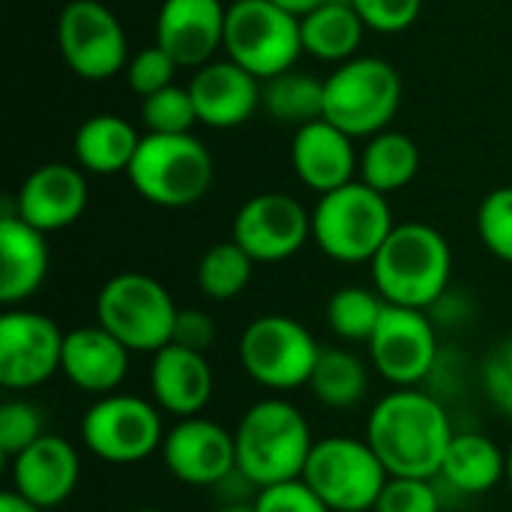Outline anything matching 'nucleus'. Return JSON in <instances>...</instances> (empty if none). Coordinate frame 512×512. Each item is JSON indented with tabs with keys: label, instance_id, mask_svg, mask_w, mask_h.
<instances>
[{
	"label": "nucleus",
	"instance_id": "nucleus-41",
	"mask_svg": "<svg viewBox=\"0 0 512 512\" xmlns=\"http://www.w3.org/2000/svg\"><path fill=\"white\" fill-rule=\"evenodd\" d=\"M174 345L207 354V348L216 342V321L204 309H180L174 324Z\"/></svg>",
	"mask_w": 512,
	"mask_h": 512
},
{
	"label": "nucleus",
	"instance_id": "nucleus-31",
	"mask_svg": "<svg viewBox=\"0 0 512 512\" xmlns=\"http://www.w3.org/2000/svg\"><path fill=\"white\" fill-rule=\"evenodd\" d=\"M252 267L255 261L234 240L216 243L198 261V288L204 297L216 303H228L246 291L252 279Z\"/></svg>",
	"mask_w": 512,
	"mask_h": 512
},
{
	"label": "nucleus",
	"instance_id": "nucleus-20",
	"mask_svg": "<svg viewBox=\"0 0 512 512\" xmlns=\"http://www.w3.org/2000/svg\"><path fill=\"white\" fill-rule=\"evenodd\" d=\"M261 81L234 60H210L195 69L189 93L198 111V123L210 129H234L246 123L261 105Z\"/></svg>",
	"mask_w": 512,
	"mask_h": 512
},
{
	"label": "nucleus",
	"instance_id": "nucleus-25",
	"mask_svg": "<svg viewBox=\"0 0 512 512\" xmlns=\"http://www.w3.org/2000/svg\"><path fill=\"white\" fill-rule=\"evenodd\" d=\"M438 480L459 495H486L507 480V453L480 432H456Z\"/></svg>",
	"mask_w": 512,
	"mask_h": 512
},
{
	"label": "nucleus",
	"instance_id": "nucleus-42",
	"mask_svg": "<svg viewBox=\"0 0 512 512\" xmlns=\"http://www.w3.org/2000/svg\"><path fill=\"white\" fill-rule=\"evenodd\" d=\"M273 3L282 6L285 12H291L294 18H306V15H312L315 9H321V6H327L333 0H273Z\"/></svg>",
	"mask_w": 512,
	"mask_h": 512
},
{
	"label": "nucleus",
	"instance_id": "nucleus-33",
	"mask_svg": "<svg viewBox=\"0 0 512 512\" xmlns=\"http://www.w3.org/2000/svg\"><path fill=\"white\" fill-rule=\"evenodd\" d=\"M141 123L147 126V135H192V126L198 123V111L189 87L171 84L141 99Z\"/></svg>",
	"mask_w": 512,
	"mask_h": 512
},
{
	"label": "nucleus",
	"instance_id": "nucleus-26",
	"mask_svg": "<svg viewBox=\"0 0 512 512\" xmlns=\"http://www.w3.org/2000/svg\"><path fill=\"white\" fill-rule=\"evenodd\" d=\"M138 144H141V135L135 132L132 123H126L117 114H93L78 126L72 150L84 171L111 177V174L129 171L138 153Z\"/></svg>",
	"mask_w": 512,
	"mask_h": 512
},
{
	"label": "nucleus",
	"instance_id": "nucleus-40",
	"mask_svg": "<svg viewBox=\"0 0 512 512\" xmlns=\"http://www.w3.org/2000/svg\"><path fill=\"white\" fill-rule=\"evenodd\" d=\"M483 390L501 414L512 417V339L489 351L483 363Z\"/></svg>",
	"mask_w": 512,
	"mask_h": 512
},
{
	"label": "nucleus",
	"instance_id": "nucleus-7",
	"mask_svg": "<svg viewBox=\"0 0 512 512\" xmlns=\"http://www.w3.org/2000/svg\"><path fill=\"white\" fill-rule=\"evenodd\" d=\"M177 306L168 288L147 273H117L96 297V324L132 354H156L174 339Z\"/></svg>",
	"mask_w": 512,
	"mask_h": 512
},
{
	"label": "nucleus",
	"instance_id": "nucleus-28",
	"mask_svg": "<svg viewBox=\"0 0 512 512\" xmlns=\"http://www.w3.org/2000/svg\"><path fill=\"white\" fill-rule=\"evenodd\" d=\"M420 171V150L411 135L387 129L366 141L360 153V180L381 195L405 189Z\"/></svg>",
	"mask_w": 512,
	"mask_h": 512
},
{
	"label": "nucleus",
	"instance_id": "nucleus-18",
	"mask_svg": "<svg viewBox=\"0 0 512 512\" xmlns=\"http://www.w3.org/2000/svg\"><path fill=\"white\" fill-rule=\"evenodd\" d=\"M87 180L75 165L48 162L30 171L6 210L33 225L42 234L63 231L75 225L87 207Z\"/></svg>",
	"mask_w": 512,
	"mask_h": 512
},
{
	"label": "nucleus",
	"instance_id": "nucleus-29",
	"mask_svg": "<svg viewBox=\"0 0 512 512\" xmlns=\"http://www.w3.org/2000/svg\"><path fill=\"white\" fill-rule=\"evenodd\" d=\"M261 105L276 123L285 126H309L324 117V81L306 75V72H282L276 78H267L261 87Z\"/></svg>",
	"mask_w": 512,
	"mask_h": 512
},
{
	"label": "nucleus",
	"instance_id": "nucleus-15",
	"mask_svg": "<svg viewBox=\"0 0 512 512\" xmlns=\"http://www.w3.org/2000/svg\"><path fill=\"white\" fill-rule=\"evenodd\" d=\"M63 339L54 318L33 309H6L0 315V387L33 390L60 372Z\"/></svg>",
	"mask_w": 512,
	"mask_h": 512
},
{
	"label": "nucleus",
	"instance_id": "nucleus-38",
	"mask_svg": "<svg viewBox=\"0 0 512 512\" xmlns=\"http://www.w3.org/2000/svg\"><path fill=\"white\" fill-rule=\"evenodd\" d=\"M357 15L363 18L366 30L375 33H405L423 9V0H351Z\"/></svg>",
	"mask_w": 512,
	"mask_h": 512
},
{
	"label": "nucleus",
	"instance_id": "nucleus-3",
	"mask_svg": "<svg viewBox=\"0 0 512 512\" xmlns=\"http://www.w3.org/2000/svg\"><path fill=\"white\" fill-rule=\"evenodd\" d=\"M237 471L258 489L300 480L315 438L309 420L288 399L255 402L234 429Z\"/></svg>",
	"mask_w": 512,
	"mask_h": 512
},
{
	"label": "nucleus",
	"instance_id": "nucleus-37",
	"mask_svg": "<svg viewBox=\"0 0 512 512\" xmlns=\"http://www.w3.org/2000/svg\"><path fill=\"white\" fill-rule=\"evenodd\" d=\"M177 63L171 60V54H165L159 45H150L144 51H138L129 63H126V84L135 96L147 99L165 87L174 84L177 75Z\"/></svg>",
	"mask_w": 512,
	"mask_h": 512
},
{
	"label": "nucleus",
	"instance_id": "nucleus-2",
	"mask_svg": "<svg viewBox=\"0 0 512 512\" xmlns=\"http://www.w3.org/2000/svg\"><path fill=\"white\" fill-rule=\"evenodd\" d=\"M453 276V249L447 237L426 222L396 225L381 252L372 258L375 291L390 306L420 309L435 306Z\"/></svg>",
	"mask_w": 512,
	"mask_h": 512
},
{
	"label": "nucleus",
	"instance_id": "nucleus-19",
	"mask_svg": "<svg viewBox=\"0 0 512 512\" xmlns=\"http://www.w3.org/2000/svg\"><path fill=\"white\" fill-rule=\"evenodd\" d=\"M81 477L78 450L60 435H42L33 447L9 459L12 492L39 510H54L72 498Z\"/></svg>",
	"mask_w": 512,
	"mask_h": 512
},
{
	"label": "nucleus",
	"instance_id": "nucleus-43",
	"mask_svg": "<svg viewBox=\"0 0 512 512\" xmlns=\"http://www.w3.org/2000/svg\"><path fill=\"white\" fill-rule=\"evenodd\" d=\"M0 512H42V510H39V507H33L30 501H24L18 492H12V489H9V492H3V495H0Z\"/></svg>",
	"mask_w": 512,
	"mask_h": 512
},
{
	"label": "nucleus",
	"instance_id": "nucleus-11",
	"mask_svg": "<svg viewBox=\"0 0 512 512\" xmlns=\"http://www.w3.org/2000/svg\"><path fill=\"white\" fill-rule=\"evenodd\" d=\"M81 441L96 459L108 465L144 462L147 456L162 450V411L141 396H102L81 417Z\"/></svg>",
	"mask_w": 512,
	"mask_h": 512
},
{
	"label": "nucleus",
	"instance_id": "nucleus-32",
	"mask_svg": "<svg viewBox=\"0 0 512 512\" xmlns=\"http://www.w3.org/2000/svg\"><path fill=\"white\" fill-rule=\"evenodd\" d=\"M384 309L387 300L375 288L348 285L333 291V297L327 300V324L345 342H369Z\"/></svg>",
	"mask_w": 512,
	"mask_h": 512
},
{
	"label": "nucleus",
	"instance_id": "nucleus-23",
	"mask_svg": "<svg viewBox=\"0 0 512 512\" xmlns=\"http://www.w3.org/2000/svg\"><path fill=\"white\" fill-rule=\"evenodd\" d=\"M150 393L159 411L180 420L198 417L213 399V369L204 354L171 342L153 354Z\"/></svg>",
	"mask_w": 512,
	"mask_h": 512
},
{
	"label": "nucleus",
	"instance_id": "nucleus-35",
	"mask_svg": "<svg viewBox=\"0 0 512 512\" xmlns=\"http://www.w3.org/2000/svg\"><path fill=\"white\" fill-rule=\"evenodd\" d=\"M45 432L42 411L33 402L9 399L0 408V453L3 459H15L27 447H33Z\"/></svg>",
	"mask_w": 512,
	"mask_h": 512
},
{
	"label": "nucleus",
	"instance_id": "nucleus-46",
	"mask_svg": "<svg viewBox=\"0 0 512 512\" xmlns=\"http://www.w3.org/2000/svg\"><path fill=\"white\" fill-rule=\"evenodd\" d=\"M132 512H162V510H150V507H144V510H132Z\"/></svg>",
	"mask_w": 512,
	"mask_h": 512
},
{
	"label": "nucleus",
	"instance_id": "nucleus-22",
	"mask_svg": "<svg viewBox=\"0 0 512 512\" xmlns=\"http://www.w3.org/2000/svg\"><path fill=\"white\" fill-rule=\"evenodd\" d=\"M129 348L117 342L105 327H75L63 339L60 375L96 399L111 396L129 375Z\"/></svg>",
	"mask_w": 512,
	"mask_h": 512
},
{
	"label": "nucleus",
	"instance_id": "nucleus-14",
	"mask_svg": "<svg viewBox=\"0 0 512 512\" xmlns=\"http://www.w3.org/2000/svg\"><path fill=\"white\" fill-rule=\"evenodd\" d=\"M312 237V213L285 192H261L249 198L231 228V240L255 264H279L294 258Z\"/></svg>",
	"mask_w": 512,
	"mask_h": 512
},
{
	"label": "nucleus",
	"instance_id": "nucleus-30",
	"mask_svg": "<svg viewBox=\"0 0 512 512\" xmlns=\"http://www.w3.org/2000/svg\"><path fill=\"white\" fill-rule=\"evenodd\" d=\"M309 387L321 405L345 411V408H354L366 396L369 375L357 354L345 348H321Z\"/></svg>",
	"mask_w": 512,
	"mask_h": 512
},
{
	"label": "nucleus",
	"instance_id": "nucleus-45",
	"mask_svg": "<svg viewBox=\"0 0 512 512\" xmlns=\"http://www.w3.org/2000/svg\"><path fill=\"white\" fill-rule=\"evenodd\" d=\"M507 486L512 489V447L510 453H507Z\"/></svg>",
	"mask_w": 512,
	"mask_h": 512
},
{
	"label": "nucleus",
	"instance_id": "nucleus-16",
	"mask_svg": "<svg viewBox=\"0 0 512 512\" xmlns=\"http://www.w3.org/2000/svg\"><path fill=\"white\" fill-rule=\"evenodd\" d=\"M162 459L171 477L186 486H219L237 471V444L234 432L222 429L213 420L189 417L165 432Z\"/></svg>",
	"mask_w": 512,
	"mask_h": 512
},
{
	"label": "nucleus",
	"instance_id": "nucleus-34",
	"mask_svg": "<svg viewBox=\"0 0 512 512\" xmlns=\"http://www.w3.org/2000/svg\"><path fill=\"white\" fill-rule=\"evenodd\" d=\"M477 231L483 246L512 264V186L492 189L477 210Z\"/></svg>",
	"mask_w": 512,
	"mask_h": 512
},
{
	"label": "nucleus",
	"instance_id": "nucleus-10",
	"mask_svg": "<svg viewBox=\"0 0 512 512\" xmlns=\"http://www.w3.org/2000/svg\"><path fill=\"white\" fill-rule=\"evenodd\" d=\"M303 480L333 512L375 510L390 474L369 441L336 435L315 441Z\"/></svg>",
	"mask_w": 512,
	"mask_h": 512
},
{
	"label": "nucleus",
	"instance_id": "nucleus-13",
	"mask_svg": "<svg viewBox=\"0 0 512 512\" xmlns=\"http://www.w3.org/2000/svg\"><path fill=\"white\" fill-rule=\"evenodd\" d=\"M369 345V360L396 390H411L426 381L438 363V333L426 312L390 306L384 309Z\"/></svg>",
	"mask_w": 512,
	"mask_h": 512
},
{
	"label": "nucleus",
	"instance_id": "nucleus-12",
	"mask_svg": "<svg viewBox=\"0 0 512 512\" xmlns=\"http://www.w3.org/2000/svg\"><path fill=\"white\" fill-rule=\"evenodd\" d=\"M63 63L84 81H108L129 63V42L120 18L99 0H69L57 18Z\"/></svg>",
	"mask_w": 512,
	"mask_h": 512
},
{
	"label": "nucleus",
	"instance_id": "nucleus-1",
	"mask_svg": "<svg viewBox=\"0 0 512 512\" xmlns=\"http://www.w3.org/2000/svg\"><path fill=\"white\" fill-rule=\"evenodd\" d=\"M453 438L447 408L417 387L387 393L366 423V441L390 477L438 480Z\"/></svg>",
	"mask_w": 512,
	"mask_h": 512
},
{
	"label": "nucleus",
	"instance_id": "nucleus-21",
	"mask_svg": "<svg viewBox=\"0 0 512 512\" xmlns=\"http://www.w3.org/2000/svg\"><path fill=\"white\" fill-rule=\"evenodd\" d=\"M291 165L303 186H309L318 195H327L333 189H342L354 183V174L360 171V159L354 150V138L336 129L330 120H315L309 126H300L291 141Z\"/></svg>",
	"mask_w": 512,
	"mask_h": 512
},
{
	"label": "nucleus",
	"instance_id": "nucleus-9",
	"mask_svg": "<svg viewBox=\"0 0 512 512\" xmlns=\"http://www.w3.org/2000/svg\"><path fill=\"white\" fill-rule=\"evenodd\" d=\"M240 366L246 375L273 393L309 387L321 357L315 336L288 315H261L240 336Z\"/></svg>",
	"mask_w": 512,
	"mask_h": 512
},
{
	"label": "nucleus",
	"instance_id": "nucleus-44",
	"mask_svg": "<svg viewBox=\"0 0 512 512\" xmlns=\"http://www.w3.org/2000/svg\"><path fill=\"white\" fill-rule=\"evenodd\" d=\"M216 512H255V504H225L222 510Z\"/></svg>",
	"mask_w": 512,
	"mask_h": 512
},
{
	"label": "nucleus",
	"instance_id": "nucleus-4",
	"mask_svg": "<svg viewBox=\"0 0 512 512\" xmlns=\"http://www.w3.org/2000/svg\"><path fill=\"white\" fill-rule=\"evenodd\" d=\"M393 228L387 195L363 180L321 195L312 210V240L339 264H372Z\"/></svg>",
	"mask_w": 512,
	"mask_h": 512
},
{
	"label": "nucleus",
	"instance_id": "nucleus-24",
	"mask_svg": "<svg viewBox=\"0 0 512 512\" xmlns=\"http://www.w3.org/2000/svg\"><path fill=\"white\" fill-rule=\"evenodd\" d=\"M48 234L36 231L12 210L0 216V303L15 309L33 297L48 276Z\"/></svg>",
	"mask_w": 512,
	"mask_h": 512
},
{
	"label": "nucleus",
	"instance_id": "nucleus-39",
	"mask_svg": "<svg viewBox=\"0 0 512 512\" xmlns=\"http://www.w3.org/2000/svg\"><path fill=\"white\" fill-rule=\"evenodd\" d=\"M252 504H255V512H333L309 489L303 477L261 489Z\"/></svg>",
	"mask_w": 512,
	"mask_h": 512
},
{
	"label": "nucleus",
	"instance_id": "nucleus-5",
	"mask_svg": "<svg viewBox=\"0 0 512 512\" xmlns=\"http://www.w3.org/2000/svg\"><path fill=\"white\" fill-rule=\"evenodd\" d=\"M399 105L402 78L381 57H354L324 78V120L354 141L387 132Z\"/></svg>",
	"mask_w": 512,
	"mask_h": 512
},
{
	"label": "nucleus",
	"instance_id": "nucleus-8",
	"mask_svg": "<svg viewBox=\"0 0 512 512\" xmlns=\"http://www.w3.org/2000/svg\"><path fill=\"white\" fill-rule=\"evenodd\" d=\"M225 51L258 81L276 78L303 54L300 18L273 0H234L225 18Z\"/></svg>",
	"mask_w": 512,
	"mask_h": 512
},
{
	"label": "nucleus",
	"instance_id": "nucleus-36",
	"mask_svg": "<svg viewBox=\"0 0 512 512\" xmlns=\"http://www.w3.org/2000/svg\"><path fill=\"white\" fill-rule=\"evenodd\" d=\"M372 512H441V492L435 480L390 477Z\"/></svg>",
	"mask_w": 512,
	"mask_h": 512
},
{
	"label": "nucleus",
	"instance_id": "nucleus-17",
	"mask_svg": "<svg viewBox=\"0 0 512 512\" xmlns=\"http://www.w3.org/2000/svg\"><path fill=\"white\" fill-rule=\"evenodd\" d=\"M228 6L222 0H162L156 15V45L177 66L201 69L225 48Z\"/></svg>",
	"mask_w": 512,
	"mask_h": 512
},
{
	"label": "nucleus",
	"instance_id": "nucleus-6",
	"mask_svg": "<svg viewBox=\"0 0 512 512\" xmlns=\"http://www.w3.org/2000/svg\"><path fill=\"white\" fill-rule=\"evenodd\" d=\"M213 156L195 135H144L126 171L132 189L168 210L198 204L213 186Z\"/></svg>",
	"mask_w": 512,
	"mask_h": 512
},
{
	"label": "nucleus",
	"instance_id": "nucleus-27",
	"mask_svg": "<svg viewBox=\"0 0 512 512\" xmlns=\"http://www.w3.org/2000/svg\"><path fill=\"white\" fill-rule=\"evenodd\" d=\"M366 24L351 6V0H333L312 15L300 18L303 51L324 63H348L357 57Z\"/></svg>",
	"mask_w": 512,
	"mask_h": 512
}]
</instances>
